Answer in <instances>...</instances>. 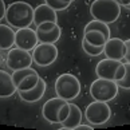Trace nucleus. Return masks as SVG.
Here are the masks:
<instances>
[{"instance_id":"obj_1","label":"nucleus","mask_w":130,"mask_h":130,"mask_svg":"<svg viewBox=\"0 0 130 130\" xmlns=\"http://www.w3.org/2000/svg\"><path fill=\"white\" fill-rule=\"evenodd\" d=\"M6 19L8 24L16 30L30 27L34 23V8L26 2H15L7 7Z\"/></svg>"},{"instance_id":"obj_2","label":"nucleus","mask_w":130,"mask_h":130,"mask_svg":"<svg viewBox=\"0 0 130 130\" xmlns=\"http://www.w3.org/2000/svg\"><path fill=\"white\" fill-rule=\"evenodd\" d=\"M90 13L97 20L110 24L118 20L121 15V6L115 0H94L90 6Z\"/></svg>"},{"instance_id":"obj_3","label":"nucleus","mask_w":130,"mask_h":130,"mask_svg":"<svg viewBox=\"0 0 130 130\" xmlns=\"http://www.w3.org/2000/svg\"><path fill=\"white\" fill-rule=\"evenodd\" d=\"M70 113V103L63 98H51L43 105L42 115L50 123H62Z\"/></svg>"},{"instance_id":"obj_4","label":"nucleus","mask_w":130,"mask_h":130,"mask_svg":"<svg viewBox=\"0 0 130 130\" xmlns=\"http://www.w3.org/2000/svg\"><path fill=\"white\" fill-rule=\"evenodd\" d=\"M55 93L59 98L71 101L80 93V82L74 74H62L55 80Z\"/></svg>"},{"instance_id":"obj_5","label":"nucleus","mask_w":130,"mask_h":130,"mask_svg":"<svg viewBox=\"0 0 130 130\" xmlns=\"http://www.w3.org/2000/svg\"><path fill=\"white\" fill-rule=\"evenodd\" d=\"M118 89L119 87L115 80L98 78L90 86V95L94 98V101L109 102V101H113L118 95Z\"/></svg>"},{"instance_id":"obj_6","label":"nucleus","mask_w":130,"mask_h":130,"mask_svg":"<svg viewBox=\"0 0 130 130\" xmlns=\"http://www.w3.org/2000/svg\"><path fill=\"white\" fill-rule=\"evenodd\" d=\"M95 74L98 78L111 79V80H119L125 75V63L121 60H115L106 58L102 59L95 67Z\"/></svg>"},{"instance_id":"obj_7","label":"nucleus","mask_w":130,"mask_h":130,"mask_svg":"<svg viewBox=\"0 0 130 130\" xmlns=\"http://www.w3.org/2000/svg\"><path fill=\"white\" fill-rule=\"evenodd\" d=\"M111 117V109L107 102L102 101H94L85 110V118L89 121L90 125H103Z\"/></svg>"},{"instance_id":"obj_8","label":"nucleus","mask_w":130,"mask_h":130,"mask_svg":"<svg viewBox=\"0 0 130 130\" xmlns=\"http://www.w3.org/2000/svg\"><path fill=\"white\" fill-rule=\"evenodd\" d=\"M34 63L40 67H46L52 64L58 58V48L55 43H38L36 47L32 50Z\"/></svg>"},{"instance_id":"obj_9","label":"nucleus","mask_w":130,"mask_h":130,"mask_svg":"<svg viewBox=\"0 0 130 130\" xmlns=\"http://www.w3.org/2000/svg\"><path fill=\"white\" fill-rule=\"evenodd\" d=\"M34 63L32 54L27 50L19 48V47H12L9 48L7 54V67L9 70L15 71L26 67H31Z\"/></svg>"},{"instance_id":"obj_10","label":"nucleus","mask_w":130,"mask_h":130,"mask_svg":"<svg viewBox=\"0 0 130 130\" xmlns=\"http://www.w3.org/2000/svg\"><path fill=\"white\" fill-rule=\"evenodd\" d=\"M35 31L39 43H56L62 35V30L56 22H44L36 26Z\"/></svg>"},{"instance_id":"obj_11","label":"nucleus","mask_w":130,"mask_h":130,"mask_svg":"<svg viewBox=\"0 0 130 130\" xmlns=\"http://www.w3.org/2000/svg\"><path fill=\"white\" fill-rule=\"evenodd\" d=\"M38 43H39V40L36 36V31H34L32 28L24 27L18 28V31H15V46L19 48L32 51Z\"/></svg>"},{"instance_id":"obj_12","label":"nucleus","mask_w":130,"mask_h":130,"mask_svg":"<svg viewBox=\"0 0 130 130\" xmlns=\"http://www.w3.org/2000/svg\"><path fill=\"white\" fill-rule=\"evenodd\" d=\"M103 54L106 55V58H110V59L122 60L126 54L125 40L119 39V38H109L105 43Z\"/></svg>"},{"instance_id":"obj_13","label":"nucleus","mask_w":130,"mask_h":130,"mask_svg":"<svg viewBox=\"0 0 130 130\" xmlns=\"http://www.w3.org/2000/svg\"><path fill=\"white\" fill-rule=\"evenodd\" d=\"M44 22H58V15L54 8L43 3L36 8H34V24L39 26Z\"/></svg>"},{"instance_id":"obj_14","label":"nucleus","mask_w":130,"mask_h":130,"mask_svg":"<svg viewBox=\"0 0 130 130\" xmlns=\"http://www.w3.org/2000/svg\"><path fill=\"white\" fill-rule=\"evenodd\" d=\"M46 89H47V85L43 78H39L38 83L34 86L32 89L27 90V91H18L20 98L24 101V102L28 103H34V102H38L43 98V95L46 93Z\"/></svg>"},{"instance_id":"obj_15","label":"nucleus","mask_w":130,"mask_h":130,"mask_svg":"<svg viewBox=\"0 0 130 130\" xmlns=\"http://www.w3.org/2000/svg\"><path fill=\"white\" fill-rule=\"evenodd\" d=\"M16 91L18 89L16 85L13 83L12 75L4 70H0V98L12 97Z\"/></svg>"},{"instance_id":"obj_16","label":"nucleus","mask_w":130,"mask_h":130,"mask_svg":"<svg viewBox=\"0 0 130 130\" xmlns=\"http://www.w3.org/2000/svg\"><path fill=\"white\" fill-rule=\"evenodd\" d=\"M82 122V111L80 109L75 103H70V113L67 115V118L62 122L60 129H75L78 125Z\"/></svg>"},{"instance_id":"obj_17","label":"nucleus","mask_w":130,"mask_h":130,"mask_svg":"<svg viewBox=\"0 0 130 130\" xmlns=\"http://www.w3.org/2000/svg\"><path fill=\"white\" fill-rule=\"evenodd\" d=\"M15 46V31L12 27L0 24V50H9Z\"/></svg>"},{"instance_id":"obj_18","label":"nucleus","mask_w":130,"mask_h":130,"mask_svg":"<svg viewBox=\"0 0 130 130\" xmlns=\"http://www.w3.org/2000/svg\"><path fill=\"white\" fill-rule=\"evenodd\" d=\"M83 39L90 43L93 46H105L106 43V36L103 35L102 32L99 31H95V30H90V31H85V35H83Z\"/></svg>"},{"instance_id":"obj_19","label":"nucleus","mask_w":130,"mask_h":130,"mask_svg":"<svg viewBox=\"0 0 130 130\" xmlns=\"http://www.w3.org/2000/svg\"><path fill=\"white\" fill-rule=\"evenodd\" d=\"M90 30H95V31L102 32L103 35L106 36V39L110 38V27H109L107 23H105V22L97 20V19L89 22L87 24H86V27H85V31H90Z\"/></svg>"},{"instance_id":"obj_20","label":"nucleus","mask_w":130,"mask_h":130,"mask_svg":"<svg viewBox=\"0 0 130 130\" xmlns=\"http://www.w3.org/2000/svg\"><path fill=\"white\" fill-rule=\"evenodd\" d=\"M39 74L36 73H32V74H30L28 76H26L24 79H23L20 83H19L18 86H16V89H18V91H27V90H30V89H32L34 86H35L36 83H38V80H39Z\"/></svg>"},{"instance_id":"obj_21","label":"nucleus","mask_w":130,"mask_h":130,"mask_svg":"<svg viewBox=\"0 0 130 130\" xmlns=\"http://www.w3.org/2000/svg\"><path fill=\"white\" fill-rule=\"evenodd\" d=\"M35 73V70L32 69V67H26V69H20V70H15L12 71V79H13V83H15L16 86L20 83V82L26 78V76H28L30 74Z\"/></svg>"},{"instance_id":"obj_22","label":"nucleus","mask_w":130,"mask_h":130,"mask_svg":"<svg viewBox=\"0 0 130 130\" xmlns=\"http://www.w3.org/2000/svg\"><path fill=\"white\" fill-rule=\"evenodd\" d=\"M103 47L105 46H93L90 43H87L85 39L82 40V48L90 56H98L101 54H103Z\"/></svg>"},{"instance_id":"obj_23","label":"nucleus","mask_w":130,"mask_h":130,"mask_svg":"<svg viewBox=\"0 0 130 130\" xmlns=\"http://www.w3.org/2000/svg\"><path fill=\"white\" fill-rule=\"evenodd\" d=\"M46 4H48L51 8H54L55 11H64L66 8L70 7V4L73 3V0H44Z\"/></svg>"},{"instance_id":"obj_24","label":"nucleus","mask_w":130,"mask_h":130,"mask_svg":"<svg viewBox=\"0 0 130 130\" xmlns=\"http://www.w3.org/2000/svg\"><path fill=\"white\" fill-rule=\"evenodd\" d=\"M117 85L121 89L130 90V62L125 63V75H123V78L117 80Z\"/></svg>"},{"instance_id":"obj_25","label":"nucleus","mask_w":130,"mask_h":130,"mask_svg":"<svg viewBox=\"0 0 130 130\" xmlns=\"http://www.w3.org/2000/svg\"><path fill=\"white\" fill-rule=\"evenodd\" d=\"M6 11H7L6 3H4V0H0V20H3L6 18Z\"/></svg>"},{"instance_id":"obj_26","label":"nucleus","mask_w":130,"mask_h":130,"mask_svg":"<svg viewBox=\"0 0 130 130\" xmlns=\"http://www.w3.org/2000/svg\"><path fill=\"white\" fill-rule=\"evenodd\" d=\"M125 46H126V54H125L123 59L126 62H130V39L125 40Z\"/></svg>"},{"instance_id":"obj_27","label":"nucleus","mask_w":130,"mask_h":130,"mask_svg":"<svg viewBox=\"0 0 130 130\" xmlns=\"http://www.w3.org/2000/svg\"><path fill=\"white\" fill-rule=\"evenodd\" d=\"M93 129L94 127H91V125H82V123H79L75 127V130H93Z\"/></svg>"},{"instance_id":"obj_28","label":"nucleus","mask_w":130,"mask_h":130,"mask_svg":"<svg viewBox=\"0 0 130 130\" xmlns=\"http://www.w3.org/2000/svg\"><path fill=\"white\" fill-rule=\"evenodd\" d=\"M115 2H117L121 7H125V8L130 4V0H115Z\"/></svg>"},{"instance_id":"obj_29","label":"nucleus","mask_w":130,"mask_h":130,"mask_svg":"<svg viewBox=\"0 0 130 130\" xmlns=\"http://www.w3.org/2000/svg\"><path fill=\"white\" fill-rule=\"evenodd\" d=\"M126 8H127V9H130V4H129V6H127V7H126Z\"/></svg>"},{"instance_id":"obj_30","label":"nucleus","mask_w":130,"mask_h":130,"mask_svg":"<svg viewBox=\"0 0 130 130\" xmlns=\"http://www.w3.org/2000/svg\"><path fill=\"white\" fill-rule=\"evenodd\" d=\"M73 2H74V0H73Z\"/></svg>"}]
</instances>
